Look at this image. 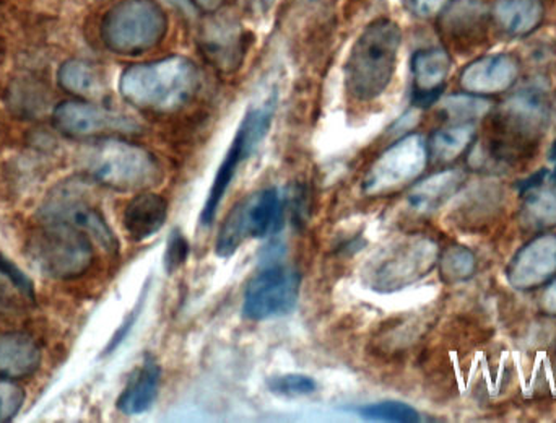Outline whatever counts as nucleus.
<instances>
[{
	"mask_svg": "<svg viewBox=\"0 0 556 423\" xmlns=\"http://www.w3.org/2000/svg\"><path fill=\"white\" fill-rule=\"evenodd\" d=\"M486 10L483 0H451L441 10L440 28L453 42H472L486 32Z\"/></svg>",
	"mask_w": 556,
	"mask_h": 423,
	"instance_id": "obj_19",
	"label": "nucleus"
},
{
	"mask_svg": "<svg viewBox=\"0 0 556 423\" xmlns=\"http://www.w3.org/2000/svg\"><path fill=\"white\" fill-rule=\"evenodd\" d=\"M547 170H541V172L532 175L531 178L525 179L521 185L518 186L521 195H528V192L534 191V189L541 188L544 185L545 178H547Z\"/></svg>",
	"mask_w": 556,
	"mask_h": 423,
	"instance_id": "obj_35",
	"label": "nucleus"
},
{
	"mask_svg": "<svg viewBox=\"0 0 556 423\" xmlns=\"http://www.w3.org/2000/svg\"><path fill=\"white\" fill-rule=\"evenodd\" d=\"M199 90L201 72L185 55L130 65L119 78L121 97L137 110L149 113H176L188 107Z\"/></svg>",
	"mask_w": 556,
	"mask_h": 423,
	"instance_id": "obj_1",
	"label": "nucleus"
},
{
	"mask_svg": "<svg viewBox=\"0 0 556 423\" xmlns=\"http://www.w3.org/2000/svg\"><path fill=\"white\" fill-rule=\"evenodd\" d=\"M551 160H556V142L554 144V147L551 149Z\"/></svg>",
	"mask_w": 556,
	"mask_h": 423,
	"instance_id": "obj_41",
	"label": "nucleus"
},
{
	"mask_svg": "<svg viewBox=\"0 0 556 423\" xmlns=\"http://www.w3.org/2000/svg\"><path fill=\"white\" fill-rule=\"evenodd\" d=\"M198 42L205 61L222 74H233L247 58V32L233 16H208L199 29Z\"/></svg>",
	"mask_w": 556,
	"mask_h": 423,
	"instance_id": "obj_14",
	"label": "nucleus"
},
{
	"mask_svg": "<svg viewBox=\"0 0 556 423\" xmlns=\"http://www.w3.org/2000/svg\"><path fill=\"white\" fill-rule=\"evenodd\" d=\"M29 262L55 281H74L90 271L94 251L90 235L65 222H41L26 239Z\"/></svg>",
	"mask_w": 556,
	"mask_h": 423,
	"instance_id": "obj_5",
	"label": "nucleus"
},
{
	"mask_svg": "<svg viewBox=\"0 0 556 423\" xmlns=\"http://www.w3.org/2000/svg\"><path fill=\"white\" fill-rule=\"evenodd\" d=\"M168 213V201L162 195L137 192L124 209V229L132 241H146L165 226Z\"/></svg>",
	"mask_w": 556,
	"mask_h": 423,
	"instance_id": "obj_18",
	"label": "nucleus"
},
{
	"mask_svg": "<svg viewBox=\"0 0 556 423\" xmlns=\"http://www.w3.org/2000/svg\"><path fill=\"white\" fill-rule=\"evenodd\" d=\"M440 261L437 241L404 235L381 246L362 269V281L376 294H395L427 277Z\"/></svg>",
	"mask_w": 556,
	"mask_h": 423,
	"instance_id": "obj_4",
	"label": "nucleus"
},
{
	"mask_svg": "<svg viewBox=\"0 0 556 423\" xmlns=\"http://www.w3.org/2000/svg\"><path fill=\"white\" fill-rule=\"evenodd\" d=\"M519 62L511 54L483 55L470 62L460 74V87L467 94L496 95L509 90L518 82Z\"/></svg>",
	"mask_w": 556,
	"mask_h": 423,
	"instance_id": "obj_16",
	"label": "nucleus"
},
{
	"mask_svg": "<svg viewBox=\"0 0 556 423\" xmlns=\"http://www.w3.org/2000/svg\"><path fill=\"white\" fill-rule=\"evenodd\" d=\"M476 134L472 123L454 124L437 130L428 142L430 159L437 163H450L459 159L476 139Z\"/></svg>",
	"mask_w": 556,
	"mask_h": 423,
	"instance_id": "obj_24",
	"label": "nucleus"
},
{
	"mask_svg": "<svg viewBox=\"0 0 556 423\" xmlns=\"http://www.w3.org/2000/svg\"><path fill=\"white\" fill-rule=\"evenodd\" d=\"M556 272V235L545 233L532 239L509 264L508 281L519 290H531L547 284Z\"/></svg>",
	"mask_w": 556,
	"mask_h": 423,
	"instance_id": "obj_15",
	"label": "nucleus"
},
{
	"mask_svg": "<svg viewBox=\"0 0 556 423\" xmlns=\"http://www.w3.org/2000/svg\"><path fill=\"white\" fill-rule=\"evenodd\" d=\"M541 307L544 313L556 316V278L545 288L544 295H542Z\"/></svg>",
	"mask_w": 556,
	"mask_h": 423,
	"instance_id": "obj_36",
	"label": "nucleus"
},
{
	"mask_svg": "<svg viewBox=\"0 0 556 423\" xmlns=\"http://www.w3.org/2000/svg\"><path fill=\"white\" fill-rule=\"evenodd\" d=\"M356 414L366 421L415 423L421 418L417 409L401 401H381L372 405L359 406L355 409Z\"/></svg>",
	"mask_w": 556,
	"mask_h": 423,
	"instance_id": "obj_29",
	"label": "nucleus"
},
{
	"mask_svg": "<svg viewBox=\"0 0 556 423\" xmlns=\"http://www.w3.org/2000/svg\"><path fill=\"white\" fill-rule=\"evenodd\" d=\"M285 202L277 188L261 189L241 199L218 229L215 252L228 259L248 239L267 238L283 223Z\"/></svg>",
	"mask_w": 556,
	"mask_h": 423,
	"instance_id": "obj_8",
	"label": "nucleus"
},
{
	"mask_svg": "<svg viewBox=\"0 0 556 423\" xmlns=\"http://www.w3.org/2000/svg\"><path fill=\"white\" fill-rule=\"evenodd\" d=\"M172 7H176L179 12L185 13L186 16H195L198 13V7L194 5L192 0H165Z\"/></svg>",
	"mask_w": 556,
	"mask_h": 423,
	"instance_id": "obj_38",
	"label": "nucleus"
},
{
	"mask_svg": "<svg viewBox=\"0 0 556 423\" xmlns=\"http://www.w3.org/2000/svg\"><path fill=\"white\" fill-rule=\"evenodd\" d=\"M466 182L463 170H443L417 183L407 195V208L418 215H430L443 208Z\"/></svg>",
	"mask_w": 556,
	"mask_h": 423,
	"instance_id": "obj_22",
	"label": "nucleus"
},
{
	"mask_svg": "<svg viewBox=\"0 0 556 423\" xmlns=\"http://www.w3.org/2000/svg\"><path fill=\"white\" fill-rule=\"evenodd\" d=\"M39 216H41V222H65L84 229L110 254H116L119 251V241H117L113 228L108 225L103 213L93 208L90 202L81 199V196L74 191L71 183L58 186L49 195Z\"/></svg>",
	"mask_w": 556,
	"mask_h": 423,
	"instance_id": "obj_11",
	"label": "nucleus"
},
{
	"mask_svg": "<svg viewBox=\"0 0 556 423\" xmlns=\"http://www.w3.org/2000/svg\"><path fill=\"white\" fill-rule=\"evenodd\" d=\"M548 114L547 98L539 88L525 90L509 98L500 110L498 126L502 129V140L519 153L525 152L544 133Z\"/></svg>",
	"mask_w": 556,
	"mask_h": 423,
	"instance_id": "obj_13",
	"label": "nucleus"
},
{
	"mask_svg": "<svg viewBox=\"0 0 556 423\" xmlns=\"http://www.w3.org/2000/svg\"><path fill=\"white\" fill-rule=\"evenodd\" d=\"M168 18L153 0H123L101 22L103 45L114 54L140 55L165 39Z\"/></svg>",
	"mask_w": 556,
	"mask_h": 423,
	"instance_id": "obj_7",
	"label": "nucleus"
},
{
	"mask_svg": "<svg viewBox=\"0 0 556 423\" xmlns=\"http://www.w3.org/2000/svg\"><path fill=\"white\" fill-rule=\"evenodd\" d=\"M87 178L116 192L150 191L165 178L162 162L152 150L129 140L104 137L80 153Z\"/></svg>",
	"mask_w": 556,
	"mask_h": 423,
	"instance_id": "obj_2",
	"label": "nucleus"
},
{
	"mask_svg": "<svg viewBox=\"0 0 556 423\" xmlns=\"http://www.w3.org/2000/svg\"><path fill=\"white\" fill-rule=\"evenodd\" d=\"M430 152L420 134H408L386 149L369 166L362 189L369 198L394 195L412 185L427 169Z\"/></svg>",
	"mask_w": 556,
	"mask_h": 423,
	"instance_id": "obj_9",
	"label": "nucleus"
},
{
	"mask_svg": "<svg viewBox=\"0 0 556 423\" xmlns=\"http://www.w3.org/2000/svg\"><path fill=\"white\" fill-rule=\"evenodd\" d=\"M267 388L277 396L301 398V396L314 395L317 391V383L311 376L301 375V373H287V375L270 376L267 380Z\"/></svg>",
	"mask_w": 556,
	"mask_h": 423,
	"instance_id": "obj_30",
	"label": "nucleus"
},
{
	"mask_svg": "<svg viewBox=\"0 0 556 423\" xmlns=\"http://www.w3.org/2000/svg\"><path fill=\"white\" fill-rule=\"evenodd\" d=\"M26 395L13 380L0 378V423L12 422L22 411Z\"/></svg>",
	"mask_w": 556,
	"mask_h": 423,
	"instance_id": "obj_31",
	"label": "nucleus"
},
{
	"mask_svg": "<svg viewBox=\"0 0 556 423\" xmlns=\"http://www.w3.org/2000/svg\"><path fill=\"white\" fill-rule=\"evenodd\" d=\"M12 287L15 288V285H13V282L10 281L9 275H7V272L3 271L2 264H0V300L9 297V291Z\"/></svg>",
	"mask_w": 556,
	"mask_h": 423,
	"instance_id": "obj_39",
	"label": "nucleus"
},
{
	"mask_svg": "<svg viewBox=\"0 0 556 423\" xmlns=\"http://www.w3.org/2000/svg\"><path fill=\"white\" fill-rule=\"evenodd\" d=\"M541 188L528 192V199L522 206V225L532 232H542L556 225V189Z\"/></svg>",
	"mask_w": 556,
	"mask_h": 423,
	"instance_id": "obj_26",
	"label": "nucleus"
},
{
	"mask_svg": "<svg viewBox=\"0 0 556 423\" xmlns=\"http://www.w3.org/2000/svg\"><path fill=\"white\" fill-rule=\"evenodd\" d=\"M450 0H404L405 9L420 18L438 15Z\"/></svg>",
	"mask_w": 556,
	"mask_h": 423,
	"instance_id": "obj_34",
	"label": "nucleus"
},
{
	"mask_svg": "<svg viewBox=\"0 0 556 423\" xmlns=\"http://www.w3.org/2000/svg\"><path fill=\"white\" fill-rule=\"evenodd\" d=\"M189 252H191V248H189V241L185 233L179 228L173 229L169 233L168 241H166L165 256H163L165 271L168 274H175L178 269H181L188 262Z\"/></svg>",
	"mask_w": 556,
	"mask_h": 423,
	"instance_id": "obj_32",
	"label": "nucleus"
},
{
	"mask_svg": "<svg viewBox=\"0 0 556 423\" xmlns=\"http://www.w3.org/2000/svg\"><path fill=\"white\" fill-rule=\"evenodd\" d=\"M552 182H554L556 185V169H555L554 175H552Z\"/></svg>",
	"mask_w": 556,
	"mask_h": 423,
	"instance_id": "obj_43",
	"label": "nucleus"
},
{
	"mask_svg": "<svg viewBox=\"0 0 556 423\" xmlns=\"http://www.w3.org/2000/svg\"><path fill=\"white\" fill-rule=\"evenodd\" d=\"M41 347L28 334H0V378H29L41 366Z\"/></svg>",
	"mask_w": 556,
	"mask_h": 423,
	"instance_id": "obj_21",
	"label": "nucleus"
},
{
	"mask_svg": "<svg viewBox=\"0 0 556 423\" xmlns=\"http://www.w3.org/2000/svg\"><path fill=\"white\" fill-rule=\"evenodd\" d=\"M441 110L447 120L454 124L472 123L473 120L489 114L492 103L480 95L464 94L447 97L441 104Z\"/></svg>",
	"mask_w": 556,
	"mask_h": 423,
	"instance_id": "obj_28",
	"label": "nucleus"
},
{
	"mask_svg": "<svg viewBox=\"0 0 556 423\" xmlns=\"http://www.w3.org/2000/svg\"><path fill=\"white\" fill-rule=\"evenodd\" d=\"M493 15L506 35L528 36L544 20V3L542 0H496Z\"/></svg>",
	"mask_w": 556,
	"mask_h": 423,
	"instance_id": "obj_23",
	"label": "nucleus"
},
{
	"mask_svg": "<svg viewBox=\"0 0 556 423\" xmlns=\"http://www.w3.org/2000/svg\"><path fill=\"white\" fill-rule=\"evenodd\" d=\"M301 274L283 264L261 269L244 291L243 314L251 321H269L293 313L300 300Z\"/></svg>",
	"mask_w": 556,
	"mask_h": 423,
	"instance_id": "obj_10",
	"label": "nucleus"
},
{
	"mask_svg": "<svg viewBox=\"0 0 556 423\" xmlns=\"http://www.w3.org/2000/svg\"><path fill=\"white\" fill-rule=\"evenodd\" d=\"M147 290H149V285H146V288H143L142 295H140L136 308H134V310L127 314V318L124 320V323L121 324L119 329L114 333L113 339H111V343L108 344L106 352H104L106 356L113 353L114 350H116L117 347H119L121 344H123L124 340L129 337V334L132 333L134 326H136L137 320H139L140 313H142L143 304H146Z\"/></svg>",
	"mask_w": 556,
	"mask_h": 423,
	"instance_id": "obj_33",
	"label": "nucleus"
},
{
	"mask_svg": "<svg viewBox=\"0 0 556 423\" xmlns=\"http://www.w3.org/2000/svg\"><path fill=\"white\" fill-rule=\"evenodd\" d=\"M198 9L204 10V12L215 13L220 9L224 0H192Z\"/></svg>",
	"mask_w": 556,
	"mask_h": 423,
	"instance_id": "obj_40",
	"label": "nucleus"
},
{
	"mask_svg": "<svg viewBox=\"0 0 556 423\" xmlns=\"http://www.w3.org/2000/svg\"><path fill=\"white\" fill-rule=\"evenodd\" d=\"M59 87L75 97H90L100 91V75L97 69L81 59H68L58 71Z\"/></svg>",
	"mask_w": 556,
	"mask_h": 423,
	"instance_id": "obj_25",
	"label": "nucleus"
},
{
	"mask_svg": "<svg viewBox=\"0 0 556 423\" xmlns=\"http://www.w3.org/2000/svg\"><path fill=\"white\" fill-rule=\"evenodd\" d=\"M401 42V28L394 20L378 18L363 29L343 67L345 90L353 100L368 103L388 90Z\"/></svg>",
	"mask_w": 556,
	"mask_h": 423,
	"instance_id": "obj_3",
	"label": "nucleus"
},
{
	"mask_svg": "<svg viewBox=\"0 0 556 423\" xmlns=\"http://www.w3.org/2000/svg\"><path fill=\"white\" fill-rule=\"evenodd\" d=\"M276 108L277 94L270 91L269 97L264 98L260 103L251 104L244 113L237 134L231 140L230 149L225 153V159L222 160L220 166H218L217 175H215L211 191H208L207 199H205L204 209L199 215V222L205 228L217 219L218 209H220L231 183L237 178L238 170L254 155L257 147L269 134Z\"/></svg>",
	"mask_w": 556,
	"mask_h": 423,
	"instance_id": "obj_6",
	"label": "nucleus"
},
{
	"mask_svg": "<svg viewBox=\"0 0 556 423\" xmlns=\"http://www.w3.org/2000/svg\"><path fill=\"white\" fill-rule=\"evenodd\" d=\"M241 2L254 15L264 16L270 12L276 0H241Z\"/></svg>",
	"mask_w": 556,
	"mask_h": 423,
	"instance_id": "obj_37",
	"label": "nucleus"
},
{
	"mask_svg": "<svg viewBox=\"0 0 556 423\" xmlns=\"http://www.w3.org/2000/svg\"><path fill=\"white\" fill-rule=\"evenodd\" d=\"M440 275L446 284L467 281L476 274L477 261L466 246L453 245L440 254Z\"/></svg>",
	"mask_w": 556,
	"mask_h": 423,
	"instance_id": "obj_27",
	"label": "nucleus"
},
{
	"mask_svg": "<svg viewBox=\"0 0 556 423\" xmlns=\"http://www.w3.org/2000/svg\"><path fill=\"white\" fill-rule=\"evenodd\" d=\"M551 116L554 117V121L556 123V101H555L554 110H552Z\"/></svg>",
	"mask_w": 556,
	"mask_h": 423,
	"instance_id": "obj_42",
	"label": "nucleus"
},
{
	"mask_svg": "<svg viewBox=\"0 0 556 423\" xmlns=\"http://www.w3.org/2000/svg\"><path fill=\"white\" fill-rule=\"evenodd\" d=\"M450 71L451 55L446 49H421L412 58V75H414L412 100L415 107L428 108L437 103Z\"/></svg>",
	"mask_w": 556,
	"mask_h": 423,
	"instance_id": "obj_17",
	"label": "nucleus"
},
{
	"mask_svg": "<svg viewBox=\"0 0 556 423\" xmlns=\"http://www.w3.org/2000/svg\"><path fill=\"white\" fill-rule=\"evenodd\" d=\"M52 124L59 133L72 139L136 134L140 130L139 124L130 117L80 100L59 103L52 111Z\"/></svg>",
	"mask_w": 556,
	"mask_h": 423,
	"instance_id": "obj_12",
	"label": "nucleus"
},
{
	"mask_svg": "<svg viewBox=\"0 0 556 423\" xmlns=\"http://www.w3.org/2000/svg\"><path fill=\"white\" fill-rule=\"evenodd\" d=\"M162 369L152 356H146L142 365L134 372L117 399V411L127 418L149 412L159 398Z\"/></svg>",
	"mask_w": 556,
	"mask_h": 423,
	"instance_id": "obj_20",
	"label": "nucleus"
}]
</instances>
